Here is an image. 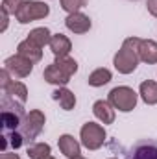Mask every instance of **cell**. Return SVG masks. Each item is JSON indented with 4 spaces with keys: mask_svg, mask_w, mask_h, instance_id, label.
Instances as JSON below:
<instances>
[{
    "mask_svg": "<svg viewBox=\"0 0 157 159\" xmlns=\"http://www.w3.org/2000/svg\"><path fill=\"white\" fill-rule=\"evenodd\" d=\"M44 124H46V117H44V113H43L41 109H30V111L24 115L22 122H20L19 131L22 133V137H24L26 143H32L34 139L39 137V133L43 131Z\"/></svg>",
    "mask_w": 157,
    "mask_h": 159,
    "instance_id": "5b68a950",
    "label": "cell"
},
{
    "mask_svg": "<svg viewBox=\"0 0 157 159\" xmlns=\"http://www.w3.org/2000/svg\"><path fill=\"white\" fill-rule=\"evenodd\" d=\"M59 4H61V9L63 11L76 13V11H79L85 6V0H59Z\"/></svg>",
    "mask_w": 157,
    "mask_h": 159,
    "instance_id": "7402d4cb",
    "label": "cell"
},
{
    "mask_svg": "<svg viewBox=\"0 0 157 159\" xmlns=\"http://www.w3.org/2000/svg\"><path fill=\"white\" fill-rule=\"evenodd\" d=\"M43 78H44L46 83H50V85H56V87H67V83L70 81L72 76H69L59 65L52 63V65H48V67L43 70Z\"/></svg>",
    "mask_w": 157,
    "mask_h": 159,
    "instance_id": "ba28073f",
    "label": "cell"
},
{
    "mask_svg": "<svg viewBox=\"0 0 157 159\" xmlns=\"http://www.w3.org/2000/svg\"><path fill=\"white\" fill-rule=\"evenodd\" d=\"M6 137H7V143H9L15 150H17V148H20V146L26 143V141H24V137H22V133H20L19 129H17V131H9V135H6Z\"/></svg>",
    "mask_w": 157,
    "mask_h": 159,
    "instance_id": "603a6c76",
    "label": "cell"
},
{
    "mask_svg": "<svg viewBox=\"0 0 157 159\" xmlns=\"http://www.w3.org/2000/svg\"><path fill=\"white\" fill-rule=\"evenodd\" d=\"M72 159H87V157H83V156H76V157H72Z\"/></svg>",
    "mask_w": 157,
    "mask_h": 159,
    "instance_id": "f1b7e54d",
    "label": "cell"
},
{
    "mask_svg": "<svg viewBox=\"0 0 157 159\" xmlns=\"http://www.w3.org/2000/svg\"><path fill=\"white\" fill-rule=\"evenodd\" d=\"M56 65H59L69 76H74L76 72H78V61L74 59V57H70V56H63V57H56V61H54Z\"/></svg>",
    "mask_w": 157,
    "mask_h": 159,
    "instance_id": "44dd1931",
    "label": "cell"
},
{
    "mask_svg": "<svg viewBox=\"0 0 157 159\" xmlns=\"http://www.w3.org/2000/svg\"><path fill=\"white\" fill-rule=\"evenodd\" d=\"M146 9H148V13H150L152 17L157 19V0H148V2H146Z\"/></svg>",
    "mask_w": 157,
    "mask_h": 159,
    "instance_id": "484cf974",
    "label": "cell"
},
{
    "mask_svg": "<svg viewBox=\"0 0 157 159\" xmlns=\"http://www.w3.org/2000/svg\"><path fill=\"white\" fill-rule=\"evenodd\" d=\"M79 143L81 146H85L87 150L94 152V150H100L107 139V131L102 124H96V122H85L79 129Z\"/></svg>",
    "mask_w": 157,
    "mask_h": 159,
    "instance_id": "277c9868",
    "label": "cell"
},
{
    "mask_svg": "<svg viewBox=\"0 0 157 159\" xmlns=\"http://www.w3.org/2000/svg\"><path fill=\"white\" fill-rule=\"evenodd\" d=\"M52 154V148L48 143H32L26 150V156L30 159H44Z\"/></svg>",
    "mask_w": 157,
    "mask_h": 159,
    "instance_id": "ffe728a7",
    "label": "cell"
},
{
    "mask_svg": "<svg viewBox=\"0 0 157 159\" xmlns=\"http://www.w3.org/2000/svg\"><path fill=\"white\" fill-rule=\"evenodd\" d=\"M139 44H141V37H128L124 39L120 50L113 57V65L120 74H131L137 70L141 57H139Z\"/></svg>",
    "mask_w": 157,
    "mask_h": 159,
    "instance_id": "6da1fadb",
    "label": "cell"
},
{
    "mask_svg": "<svg viewBox=\"0 0 157 159\" xmlns=\"http://www.w3.org/2000/svg\"><path fill=\"white\" fill-rule=\"evenodd\" d=\"M107 100L111 102V106L118 109L120 113H129L137 107V102H139V93L128 85H118L113 87L107 94Z\"/></svg>",
    "mask_w": 157,
    "mask_h": 159,
    "instance_id": "7a4b0ae2",
    "label": "cell"
},
{
    "mask_svg": "<svg viewBox=\"0 0 157 159\" xmlns=\"http://www.w3.org/2000/svg\"><path fill=\"white\" fill-rule=\"evenodd\" d=\"M22 119H24V115H22V113L11 111V109H2V115H0L2 129H4V131H17V129L20 128Z\"/></svg>",
    "mask_w": 157,
    "mask_h": 159,
    "instance_id": "2e32d148",
    "label": "cell"
},
{
    "mask_svg": "<svg viewBox=\"0 0 157 159\" xmlns=\"http://www.w3.org/2000/svg\"><path fill=\"white\" fill-rule=\"evenodd\" d=\"M7 24H9V13L2 9V28H0V32H6L7 30Z\"/></svg>",
    "mask_w": 157,
    "mask_h": 159,
    "instance_id": "4316f807",
    "label": "cell"
},
{
    "mask_svg": "<svg viewBox=\"0 0 157 159\" xmlns=\"http://www.w3.org/2000/svg\"><path fill=\"white\" fill-rule=\"evenodd\" d=\"M52 98L61 106V109H65V111H72L74 107H76V94L70 91V89H67V87H57L54 93H52Z\"/></svg>",
    "mask_w": 157,
    "mask_h": 159,
    "instance_id": "4fadbf2b",
    "label": "cell"
},
{
    "mask_svg": "<svg viewBox=\"0 0 157 159\" xmlns=\"http://www.w3.org/2000/svg\"><path fill=\"white\" fill-rule=\"evenodd\" d=\"M11 78H13V76L7 72V69H4V67H2V70H0V89H4V87L11 81Z\"/></svg>",
    "mask_w": 157,
    "mask_h": 159,
    "instance_id": "d4e9b609",
    "label": "cell"
},
{
    "mask_svg": "<svg viewBox=\"0 0 157 159\" xmlns=\"http://www.w3.org/2000/svg\"><path fill=\"white\" fill-rule=\"evenodd\" d=\"M50 50L56 57H63V56H69L70 50H72V41L69 39L67 35L63 34H54L52 39H50Z\"/></svg>",
    "mask_w": 157,
    "mask_h": 159,
    "instance_id": "7c38bea8",
    "label": "cell"
},
{
    "mask_svg": "<svg viewBox=\"0 0 157 159\" xmlns=\"http://www.w3.org/2000/svg\"><path fill=\"white\" fill-rule=\"evenodd\" d=\"M17 54L28 57L32 63H39L41 59H43V48L37 46V44H34L30 39H24V41L19 43V46H17Z\"/></svg>",
    "mask_w": 157,
    "mask_h": 159,
    "instance_id": "9a60e30c",
    "label": "cell"
},
{
    "mask_svg": "<svg viewBox=\"0 0 157 159\" xmlns=\"http://www.w3.org/2000/svg\"><path fill=\"white\" fill-rule=\"evenodd\" d=\"M50 15V6L43 0H24L22 6L15 13V20L19 24H30L34 20L46 19Z\"/></svg>",
    "mask_w": 157,
    "mask_h": 159,
    "instance_id": "3957f363",
    "label": "cell"
},
{
    "mask_svg": "<svg viewBox=\"0 0 157 159\" xmlns=\"http://www.w3.org/2000/svg\"><path fill=\"white\" fill-rule=\"evenodd\" d=\"M139 96L146 106H155L157 104V81L154 80H144L139 85Z\"/></svg>",
    "mask_w": 157,
    "mask_h": 159,
    "instance_id": "e0dca14e",
    "label": "cell"
},
{
    "mask_svg": "<svg viewBox=\"0 0 157 159\" xmlns=\"http://www.w3.org/2000/svg\"><path fill=\"white\" fill-rule=\"evenodd\" d=\"M111 80H113L111 70L105 69V67H100V69H94V70L89 74L87 83H89L91 87H104V85H107Z\"/></svg>",
    "mask_w": 157,
    "mask_h": 159,
    "instance_id": "ac0fdd59",
    "label": "cell"
},
{
    "mask_svg": "<svg viewBox=\"0 0 157 159\" xmlns=\"http://www.w3.org/2000/svg\"><path fill=\"white\" fill-rule=\"evenodd\" d=\"M65 26H67L69 32L81 35V34H87V32L91 30L92 22H91L89 15H85L83 11H76V13H69V15H67Z\"/></svg>",
    "mask_w": 157,
    "mask_h": 159,
    "instance_id": "52a82bcc",
    "label": "cell"
},
{
    "mask_svg": "<svg viewBox=\"0 0 157 159\" xmlns=\"http://www.w3.org/2000/svg\"><path fill=\"white\" fill-rule=\"evenodd\" d=\"M57 146H59V152L69 159L76 157V156H81V143H78V141H76L72 135H69V133L59 135Z\"/></svg>",
    "mask_w": 157,
    "mask_h": 159,
    "instance_id": "8fae6325",
    "label": "cell"
},
{
    "mask_svg": "<svg viewBox=\"0 0 157 159\" xmlns=\"http://www.w3.org/2000/svg\"><path fill=\"white\" fill-rule=\"evenodd\" d=\"M52 32L46 28V26H39V28H34L30 34H28V37L26 39H30L34 44H37L41 48H44V46H48L50 44V39H52Z\"/></svg>",
    "mask_w": 157,
    "mask_h": 159,
    "instance_id": "d6986e66",
    "label": "cell"
},
{
    "mask_svg": "<svg viewBox=\"0 0 157 159\" xmlns=\"http://www.w3.org/2000/svg\"><path fill=\"white\" fill-rule=\"evenodd\" d=\"M0 159H20V156L15 154V152H2Z\"/></svg>",
    "mask_w": 157,
    "mask_h": 159,
    "instance_id": "83f0119b",
    "label": "cell"
},
{
    "mask_svg": "<svg viewBox=\"0 0 157 159\" xmlns=\"http://www.w3.org/2000/svg\"><path fill=\"white\" fill-rule=\"evenodd\" d=\"M44 159H56V157H54V156H46Z\"/></svg>",
    "mask_w": 157,
    "mask_h": 159,
    "instance_id": "f546056e",
    "label": "cell"
},
{
    "mask_svg": "<svg viewBox=\"0 0 157 159\" xmlns=\"http://www.w3.org/2000/svg\"><path fill=\"white\" fill-rule=\"evenodd\" d=\"M139 57H141L142 63L155 65L157 63V41L141 39V44H139Z\"/></svg>",
    "mask_w": 157,
    "mask_h": 159,
    "instance_id": "5bb4252c",
    "label": "cell"
},
{
    "mask_svg": "<svg viewBox=\"0 0 157 159\" xmlns=\"http://www.w3.org/2000/svg\"><path fill=\"white\" fill-rule=\"evenodd\" d=\"M115 111H117V109L111 106L109 100H96V102L92 104V113H94V117L100 120L104 126L115 122V117H117Z\"/></svg>",
    "mask_w": 157,
    "mask_h": 159,
    "instance_id": "30bf717a",
    "label": "cell"
},
{
    "mask_svg": "<svg viewBox=\"0 0 157 159\" xmlns=\"http://www.w3.org/2000/svg\"><path fill=\"white\" fill-rule=\"evenodd\" d=\"M128 159H157V141L148 139V141L137 143L131 148Z\"/></svg>",
    "mask_w": 157,
    "mask_h": 159,
    "instance_id": "9c48e42d",
    "label": "cell"
},
{
    "mask_svg": "<svg viewBox=\"0 0 157 159\" xmlns=\"http://www.w3.org/2000/svg\"><path fill=\"white\" fill-rule=\"evenodd\" d=\"M22 2H24V0H2V9L7 11L9 15H15L17 9L22 6Z\"/></svg>",
    "mask_w": 157,
    "mask_h": 159,
    "instance_id": "cb8c5ba5",
    "label": "cell"
},
{
    "mask_svg": "<svg viewBox=\"0 0 157 159\" xmlns=\"http://www.w3.org/2000/svg\"><path fill=\"white\" fill-rule=\"evenodd\" d=\"M109 159H117V157H109Z\"/></svg>",
    "mask_w": 157,
    "mask_h": 159,
    "instance_id": "4dcf8cb0",
    "label": "cell"
},
{
    "mask_svg": "<svg viewBox=\"0 0 157 159\" xmlns=\"http://www.w3.org/2000/svg\"><path fill=\"white\" fill-rule=\"evenodd\" d=\"M4 69H7V72L13 78H28L34 70V63L20 54H15L4 61Z\"/></svg>",
    "mask_w": 157,
    "mask_h": 159,
    "instance_id": "8992f818",
    "label": "cell"
}]
</instances>
